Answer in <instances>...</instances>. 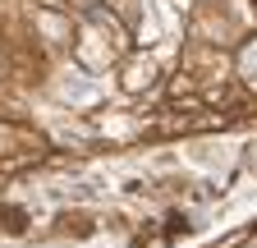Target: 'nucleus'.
Wrapping results in <instances>:
<instances>
[]
</instances>
